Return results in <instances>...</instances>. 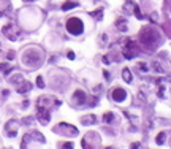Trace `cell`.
Listing matches in <instances>:
<instances>
[{
	"label": "cell",
	"instance_id": "6da1fadb",
	"mask_svg": "<svg viewBox=\"0 0 171 149\" xmlns=\"http://www.w3.org/2000/svg\"><path fill=\"white\" fill-rule=\"evenodd\" d=\"M139 41L147 51H154L160 43V37L154 29H144L139 33Z\"/></svg>",
	"mask_w": 171,
	"mask_h": 149
},
{
	"label": "cell",
	"instance_id": "7a4b0ae2",
	"mask_svg": "<svg viewBox=\"0 0 171 149\" xmlns=\"http://www.w3.org/2000/svg\"><path fill=\"white\" fill-rule=\"evenodd\" d=\"M22 62H24V65L30 67V68H38L41 63V54L35 52V49L29 48V49H25L24 56H22Z\"/></svg>",
	"mask_w": 171,
	"mask_h": 149
},
{
	"label": "cell",
	"instance_id": "3957f363",
	"mask_svg": "<svg viewBox=\"0 0 171 149\" xmlns=\"http://www.w3.org/2000/svg\"><path fill=\"white\" fill-rule=\"evenodd\" d=\"M54 132L59 133V135H63V136H78V129L71 124H66V122H60L59 125L54 129Z\"/></svg>",
	"mask_w": 171,
	"mask_h": 149
},
{
	"label": "cell",
	"instance_id": "277c9868",
	"mask_svg": "<svg viewBox=\"0 0 171 149\" xmlns=\"http://www.w3.org/2000/svg\"><path fill=\"white\" fill-rule=\"evenodd\" d=\"M66 30L71 35H81L82 30H84V24H82V21L78 18H70L68 21H66Z\"/></svg>",
	"mask_w": 171,
	"mask_h": 149
},
{
	"label": "cell",
	"instance_id": "5b68a950",
	"mask_svg": "<svg viewBox=\"0 0 171 149\" xmlns=\"http://www.w3.org/2000/svg\"><path fill=\"white\" fill-rule=\"evenodd\" d=\"M124 57L125 59H133V57L136 56V51H135V43H133V40H130V38H125L124 40Z\"/></svg>",
	"mask_w": 171,
	"mask_h": 149
},
{
	"label": "cell",
	"instance_id": "8992f818",
	"mask_svg": "<svg viewBox=\"0 0 171 149\" xmlns=\"http://www.w3.org/2000/svg\"><path fill=\"white\" fill-rule=\"evenodd\" d=\"M37 117H38V120H40L41 125H48V124H49V120H51L49 108H38Z\"/></svg>",
	"mask_w": 171,
	"mask_h": 149
},
{
	"label": "cell",
	"instance_id": "52a82bcc",
	"mask_svg": "<svg viewBox=\"0 0 171 149\" xmlns=\"http://www.w3.org/2000/svg\"><path fill=\"white\" fill-rule=\"evenodd\" d=\"M111 98H113L116 103H122V101L127 98V90L122 89V87H116L113 92H111Z\"/></svg>",
	"mask_w": 171,
	"mask_h": 149
},
{
	"label": "cell",
	"instance_id": "ba28073f",
	"mask_svg": "<svg viewBox=\"0 0 171 149\" xmlns=\"http://www.w3.org/2000/svg\"><path fill=\"white\" fill-rule=\"evenodd\" d=\"M3 35H6V37H8L11 41H14L16 38H18L19 32L16 30V27L13 24H8V25H5V27H3Z\"/></svg>",
	"mask_w": 171,
	"mask_h": 149
},
{
	"label": "cell",
	"instance_id": "9c48e42d",
	"mask_svg": "<svg viewBox=\"0 0 171 149\" xmlns=\"http://www.w3.org/2000/svg\"><path fill=\"white\" fill-rule=\"evenodd\" d=\"M16 124H18V120H16V119H11V120H10V122L5 125V133H6L8 136H16V133H18V130L14 129Z\"/></svg>",
	"mask_w": 171,
	"mask_h": 149
},
{
	"label": "cell",
	"instance_id": "30bf717a",
	"mask_svg": "<svg viewBox=\"0 0 171 149\" xmlns=\"http://www.w3.org/2000/svg\"><path fill=\"white\" fill-rule=\"evenodd\" d=\"M73 101H75L76 105H82L86 101V94L82 90H76L75 94H73Z\"/></svg>",
	"mask_w": 171,
	"mask_h": 149
},
{
	"label": "cell",
	"instance_id": "8fae6325",
	"mask_svg": "<svg viewBox=\"0 0 171 149\" xmlns=\"http://www.w3.org/2000/svg\"><path fill=\"white\" fill-rule=\"evenodd\" d=\"M29 90H32V82L22 81L21 84H18V92L19 94H27Z\"/></svg>",
	"mask_w": 171,
	"mask_h": 149
},
{
	"label": "cell",
	"instance_id": "7c38bea8",
	"mask_svg": "<svg viewBox=\"0 0 171 149\" xmlns=\"http://www.w3.org/2000/svg\"><path fill=\"white\" fill-rule=\"evenodd\" d=\"M97 122V117L94 114H87V116H82L81 117V124L82 125H94Z\"/></svg>",
	"mask_w": 171,
	"mask_h": 149
},
{
	"label": "cell",
	"instance_id": "4fadbf2b",
	"mask_svg": "<svg viewBox=\"0 0 171 149\" xmlns=\"http://www.w3.org/2000/svg\"><path fill=\"white\" fill-rule=\"evenodd\" d=\"M51 100H52V98H51L49 95H41V97L38 98V108H49Z\"/></svg>",
	"mask_w": 171,
	"mask_h": 149
},
{
	"label": "cell",
	"instance_id": "5bb4252c",
	"mask_svg": "<svg viewBox=\"0 0 171 149\" xmlns=\"http://www.w3.org/2000/svg\"><path fill=\"white\" fill-rule=\"evenodd\" d=\"M116 27L119 29L120 32H127V29H128V27H127L125 18H119V19H117V21H116Z\"/></svg>",
	"mask_w": 171,
	"mask_h": 149
},
{
	"label": "cell",
	"instance_id": "9a60e30c",
	"mask_svg": "<svg viewBox=\"0 0 171 149\" xmlns=\"http://www.w3.org/2000/svg\"><path fill=\"white\" fill-rule=\"evenodd\" d=\"M11 70H13V67L10 65V63H5V62L0 63V71H2L3 75H8V73L11 71Z\"/></svg>",
	"mask_w": 171,
	"mask_h": 149
},
{
	"label": "cell",
	"instance_id": "2e32d148",
	"mask_svg": "<svg viewBox=\"0 0 171 149\" xmlns=\"http://www.w3.org/2000/svg\"><path fill=\"white\" fill-rule=\"evenodd\" d=\"M113 120H114V113L108 111V113L103 114V122H105V124H111Z\"/></svg>",
	"mask_w": 171,
	"mask_h": 149
},
{
	"label": "cell",
	"instance_id": "e0dca14e",
	"mask_svg": "<svg viewBox=\"0 0 171 149\" xmlns=\"http://www.w3.org/2000/svg\"><path fill=\"white\" fill-rule=\"evenodd\" d=\"M122 78L125 82H132V73H130L128 68H124L122 70Z\"/></svg>",
	"mask_w": 171,
	"mask_h": 149
},
{
	"label": "cell",
	"instance_id": "ac0fdd59",
	"mask_svg": "<svg viewBox=\"0 0 171 149\" xmlns=\"http://www.w3.org/2000/svg\"><path fill=\"white\" fill-rule=\"evenodd\" d=\"M76 6H78V3H76V2H66V3H63V5H62V10H63V11H68V10L76 8Z\"/></svg>",
	"mask_w": 171,
	"mask_h": 149
},
{
	"label": "cell",
	"instance_id": "d6986e66",
	"mask_svg": "<svg viewBox=\"0 0 171 149\" xmlns=\"http://www.w3.org/2000/svg\"><path fill=\"white\" fill-rule=\"evenodd\" d=\"M165 139H166V132H160L157 135V144H163Z\"/></svg>",
	"mask_w": 171,
	"mask_h": 149
},
{
	"label": "cell",
	"instance_id": "ffe728a7",
	"mask_svg": "<svg viewBox=\"0 0 171 149\" xmlns=\"http://www.w3.org/2000/svg\"><path fill=\"white\" fill-rule=\"evenodd\" d=\"M10 81L13 82V84H21L24 79H22V75H14V76H11V79Z\"/></svg>",
	"mask_w": 171,
	"mask_h": 149
},
{
	"label": "cell",
	"instance_id": "44dd1931",
	"mask_svg": "<svg viewBox=\"0 0 171 149\" xmlns=\"http://www.w3.org/2000/svg\"><path fill=\"white\" fill-rule=\"evenodd\" d=\"M138 70H139L141 73H147V70H149L147 63H144V62H139V63H138Z\"/></svg>",
	"mask_w": 171,
	"mask_h": 149
},
{
	"label": "cell",
	"instance_id": "7402d4cb",
	"mask_svg": "<svg viewBox=\"0 0 171 149\" xmlns=\"http://www.w3.org/2000/svg\"><path fill=\"white\" fill-rule=\"evenodd\" d=\"M101 13H103L101 10H97V11H92V13H90V16H94V18H97L98 21H100V19L103 18V16H101Z\"/></svg>",
	"mask_w": 171,
	"mask_h": 149
},
{
	"label": "cell",
	"instance_id": "603a6c76",
	"mask_svg": "<svg viewBox=\"0 0 171 149\" xmlns=\"http://www.w3.org/2000/svg\"><path fill=\"white\" fill-rule=\"evenodd\" d=\"M37 86H38V87H41V89L44 87V81H43V76H38V78H37Z\"/></svg>",
	"mask_w": 171,
	"mask_h": 149
},
{
	"label": "cell",
	"instance_id": "cb8c5ba5",
	"mask_svg": "<svg viewBox=\"0 0 171 149\" xmlns=\"http://www.w3.org/2000/svg\"><path fill=\"white\" fill-rule=\"evenodd\" d=\"M133 10H135V16H136V18H138V19H142V14H141V11H139V8H138V6H133Z\"/></svg>",
	"mask_w": 171,
	"mask_h": 149
},
{
	"label": "cell",
	"instance_id": "d4e9b609",
	"mask_svg": "<svg viewBox=\"0 0 171 149\" xmlns=\"http://www.w3.org/2000/svg\"><path fill=\"white\" fill-rule=\"evenodd\" d=\"M154 68H155V71H160V73H166V70H163V68H162V67H160V63H155V65H154Z\"/></svg>",
	"mask_w": 171,
	"mask_h": 149
},
{
	"label": "cell",
	"instance_id": "484cf974",
	"mask_svg": "<svg viewBox=\"0 0 171 149\" xmlns=\"http://www.w3.org/2000/svg\"><path fill=\"white\" fill-rule=\"evenodd\" d=\"M66 57H68V59H75V54H73V51H68V52H66Z\"/></svg>",
	"mask_w": 171,
	"mask_h": 149
},
{
	"label": "cell",
	"instance_id": "4316f807",
	"mask_svg": "<svg viewBox=\"0 0 171 149\" xmlns=\"http://www.w3.org/2000/svg\"><path fill=\"white\" fill-rule=\"evenodd\" d=\"M103 75H105V79H109V71H106V70H105V71H103Z\"/></svg>",
	"mask_w": 171,
	"mask_h": 149
},
{
	"label": "cell",
	"instance_id": "83f0119b",
	"mask_svg": "<svg viewBox=\"0 0 171 149\" xmlns=\"http://www.w3.org/2000/svg\"><path fill=\"white\" fill-rule=\"evenodd\" d=\"M103 62H105V63H109V57L105 56V57H103Z\"/></svg>",
	"mask_w": 171,
	"mask_h": 149
},
{
	"label": "cell",
	"instance_id": "f1b7e54d",
	"mask_svg": "<svg viewBox=\"0 0 171 149\" xmlns=\"http://www.w3.org/2000/svg\"><path fill=\"white\" fill-rule=\"evenodd\" d=\"M100 38H101V40H106V35H105V33H103V35H101V37H100ZM103 44H105V41H101V46H103Z\"/></svg>",
	"mask_w": 171,
	"mask_h": 149
},
{
	"label": "cell",
	"instance_id": "f546056e",
	"mask_svg": "<svg viewBox=\"0 0 171 149\" xmlns=\"http://www.w3.org/2000/svg\"><path fill=\"white\" fill-rule=\"evenodd\" d=\"M63 148H73V144H71V143H65V144H63Z\"/></svg>",
	"mask_w": 171,
	"mask_h": 149
},
{
	"label": "cell",
	"instance_id": "4dcf8cb0",
	"mask_svg": "<svg viewBox=\"0 0 171 149\" xmlns=\"http://www.w3.org/2000/svg\"><path fill=\"white\" fill-rule=\"evenodd\" d=\"M24 2H25V3H30V2H33V0H24Z\"/></svg>",
	"mask_w": 171,
	"mask_h": 149
},
{
	"label": "cell",
	"instance_id": "1f68e13d",
	"mask_svg": "<svg viewBox=\"0 0 171 149\" xmlns=\"http://www.w3.org/2000/svg\"><path fill=\"white\" fill-rule=\"evenodd\" d=\"M2 16H3V13H2V11H0V18H2Z\"/></svg>",
	"mask_w": 171,
	"mask_h": 149
}]
</instances>
